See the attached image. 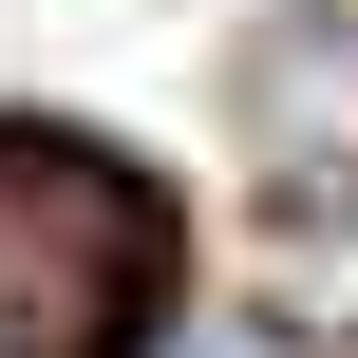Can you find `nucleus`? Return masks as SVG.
<instances>
[{
	"mask_svg": "<svg viewBox=\"0 0 358 358\" xmlns=\"http://www.w3.org/2000/svg\"><path fill=\"white\" fill-rule=\"evenodd\" d=\"M264 302H283V321H358V170H321V189L283 208V245H264Z\"/></svg>",
	"mask_w": 358,
	"mask_h": 358,
	"instance_id": "3",
	"label": "nucleus"
},
{
	"mask_svg": "<svg viewBox=\"0 0 358 358\" xmlns=\"http://www.w3.org/2000/svg\"><path fill=\"white\" fill-rule=\"evenodd\" d=\"M151 189L76 132H0V358H132Z\"/></svg>",
	"mask_w": 358,
	"mask_h": 358,
	"instance_id": "1",
	"label": "nucleus"
},
{
	"mask_svg": "<svg viewBox=\"0 0 358 358\" xmlns=\"http://www.w3.org/2000/svg\"><path fill=\"white\" fill-rule=\"evenodd\" d=\"M264 151L321 189V170H358V38H264Z\"/></svg>",
	"mask_w": 358,
	"mask_h": 358,
	"instance_id": "2",
	"label": "nucleus"
}]
</instances>
